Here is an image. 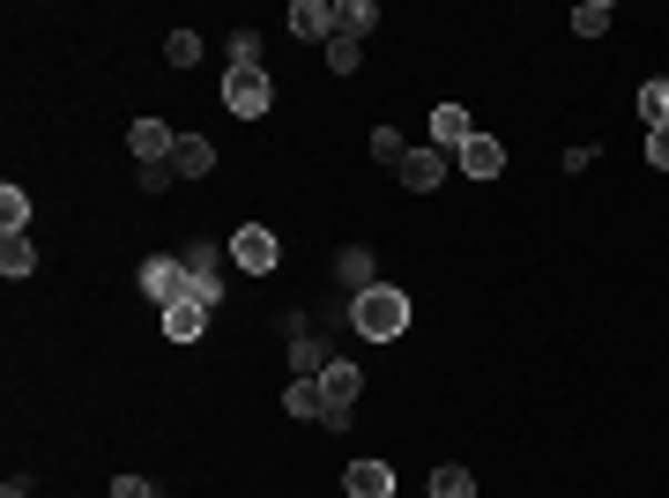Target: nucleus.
I'll return each mask as SVG.
<instances>
[{"instance_id": "13", "label": "nucleus", "mask_w": 669, "mask_h": 498, "mask_svg": "<svg viewBox=\"0 0 669 498\" xmlns=\"http://www.w3.org/2000/svg\"><path fill=\"white\" fill-rule=\"evenodd\" d=\"M201 327H209V305L201 298H186V305L164 313V335H172V343H201Z\"/></svg>"}, {"instance_id": "3", "label": "nucleus", "mask_w": 669, "mask_h": 498, "mask_svg": "<svg viewBox=\"0 0 669 498\" xmlns=\"http://www.w3.org/2000/svg\"><path fill=\"white\" fill-rule=\"evenodd\" d=\"M223 104H231L239 120H261L275 104V82L261 75V68H231V75H223Z\"/></svg>"}, {"instance_id": "7", "label": "nucleus", "mask_w": 669, "mask_h": 498, "mask_svg": "<svg viewBox=\"0 0 669 498\" xmlns=\"http://www.w3.org/2000/svg\"><path fill=\"white\" fill-rule=\"evenodd\" d=\"M283 335H291V365H297V379H321L327 365H335V357L321 349V335H305V321H297V313L283 321Z\"/></svg>"}, {"instance_id": "15", "label": "nucleus", "mask_w": 669, "mask_h": 498, "mask_svg": "<svg viewBox=\"0 0 669 498\" xmlns=\"http://www.w3.org/2000/svg\"><path fill=\"white\" fill-rule=\"evenodd\" d=\"M335 268H343V291H349V298H357V291H372V283H379V261H372L365 246H349L343 261H335Z\"/></svg>"}, {"instance_id": "26", "label": "nucleus", "mask_w": 669, "mask_h": 498, "mask_svg": "<svg viewBox=\"0 0 669 498\" xmlns=\"http://www.w3.org/2000/svg\"><path fill=\"white\" fill-rule=\"evenodd\" d=\"M372 156H379V164H395V172H402V156H409V142H402L395 126H379V134H372Z\"/></svg>"}, {"instance_id": "27", "label": "nucleus", "mask_w": 669, "mask_h": 498, "mask_svg": "<svg viewBox=\"0 0 669 498\" xmlns=\"http://www.w3.org/2000/svg\"><path fill=\"white\" fill-rule=\"evenodd\" d=\"M231 68H261V38L253 30H231Z\"/></svg>"}, {"instance_id": "17", "label": "nucleus", "mask_w": 669, "mask_h": 498, "mask_svg": "<svg viewBox=\"0 0 669 498\" xmlns=\"http://www.w3.org/2000/svg\"><path fill=\"white\" fill-rule=\"evenodd\" d=\"M640 120H647V134H662L669 126V75L640 82Z\"/></svg>"}, {"instance_id": "24", "label": "nucleus", "mask_w": 669, "mask_h": 498, "mask_svg": "<svg viewBox=\"0 0 669 498\" xmlns=\"http://www.w3.org/2000/svg\"><path fill=\"white\" fill-rule=\"evenodd\" d=\"M164 60H172V68H194V60H201V38H194V30H172V38H164Z\"/></svg>"}, {"instance_id": "2", "label": "nucleus", "mask_w": 669, "mask_h": 498, "mask_svg": "<svg viewBox=\"0 0 669 498\" xmlns=\"http://www.w3.org/2000/svg\"><path fill=\"white\" fill-rule=\"evenodd\" d=\"M223 253H231V268H246V275H275V261H283V246H275L268 224H239Z\"/></svg>"}, {"instance_id": "11", "label": "nucleus", "mask_w": 669, "mask_h": 498, "mask_svg": "<svg viewBox=\"0 0 669 498\" xmlns=\"http://www.w3.org/2000/svg\"><path fill=\"white\" fill-rule=\"evenodd\" d=\"M462 172H469V179H498V172H506V142L469 134V142H462Z\"/></svg>"}, {"instance_id": "9", "label": "nucleus", "mask_w": 669, "mask_h": 498, "mask_svg": "<svg viewBox=\"0 0 669 498\" xmlns=\"http://www.w3.org/2000/svg\"><path fill=\"white\" fill-rule=\"evenodd\" d=\"M439 179H446V156L439 150H409V156H402V186H409V194H439Z\"/></svg>"}, {"instance_id": "16", "label": "nucleus", "mask_w": 669, "mask_h": 498, "mask_svg": "<svg viewBox=\"0 0 669 498\" xmlns=\"http://www.w3.org/2000/svg\"><path fill=\"white\" fill-rule=\"evenodd\" d=\"M469 134H476V126H469V112H462V104H439V112H432V142H446V150H462Z\"/></svg>"}, {"instance_id": "4", "label": "nucleus", "mask_w": 669, "mask_h": 498, "mask_svg": "<svg viewBox=\"0 0 669 498\" xmlns=\"http://www.w3.org/2000/svg\"><path fill=\"white\" fill-rule=\"evenodd\" d=\"M142 291L172 313V305L194 298V275H186V261H142Z\"/></svg>"}, {"instance_id": "10", "label": "nucleus", "mask_w": 669, "mask_h": 498, "mask_svg": "<svg viewBox=\"0 0 669 498\" xmlns=\"http://www.w3.org/2000/svg\"><path fill=\"white\" fill-rule=\"evenodd\" d=\"M343 491L349 498H387V491H395V469H387V461H349Z\"/></svg>"}, {"instance_id": "20", "label": "nucleus", "mask_w": 669, "mask_h": 498, "mask_svg": "<svg viewBox=\"0 0 669 498\" xmlns=\"http://www.w3.org/2000/svg\"><path fill=\"white\" fill-rule=\"evenodd\" d=\"M283 409H291V417H321V409H327L321 379H291V395H283Z\"/></svg>"}, {"instance_id": "23", "label": "nucleus", "mask_w": 669, "mask_h": 498, "mask_svg": "<svg viewBox=\"0 0 669 498\" xmlns=\"http://www.w3.org/2000/svg\"><path fill=\"white\" fill-rule=\"evenodd\" d=\"M432 498H476V476L469 469H432Z\"/></svg>"}, {"instance_id": "31", "label": "nucleus", "mask_w": 669, "mask_h": 498, "mask_svg": "<svg viewBox=\"0 0 669 498\" xmlns=\"http://www.w3.org/2000/svg\"><path fill=\"white\" fill-rule=\"evenodd\" d=\"M0 498H30V484H8V491H0Z\"/></svg>"}, {"instance_id": "28", "label": "nucleus", "mask_w": 669, "mask_h": 498, "mask_svg": "<svg viewBox=\"0 0 669 498\" xmlns=\"http://www.w3.org/2000/svg\"><path fill=\"white\" fill-rule=\"evenodd\" d=\"M172 179H179L172 164H142V194H164V186H172Z\"/></svg>"}, {"instance_id": "14", "label": "nucleus", "mask_w": 669, "mask_h": 498, "mask_svg": "<svg viewBox=\"0 0 669 498\" xmlns=\"http://www.w3.org/2000/svg\"><path fill=\"white\" fill-rule=\"evenodd\" d=\"M291 30H297V38H335V8H327V0H297Z\"/></svg>"}, {"instance_id": "19", "label": "nucleus", "mask_w": 669, "mask_h": 498, "mask_svg": "<svg viewBox=\"0 0 669 498\" xmlns=\"http://www.w3.org/2000/svg\"><path fill=\"white\" fill-rule=\"evenodd\" d=\"M372 23H379V8H372V0H343V8H335V38H365Z\"/></svg>"}, {"instance_id": "30", "label": "nucleus", "mask_w": 669, "mask_h": 498, "mask_svg": "<svg viewBox=\"0 0 669 498\" xmlns=\"http://www.w3.org/2000/svg\"><path fill=\"white\" fill-rule=\"evenodd\" d=\"M112 498H156V491H149L142 476H120V484H112Z\"/></svg>"}, {"instance_id": "22", "label": "nucleus", "mask_w": 669, "mask_h": 498, "mask_svg": "<svg viewBox=\"0 0 669 498\" xmlns=\"http://www.w3.org/2000/svg\"><path fill=\"white\" fill-rule=\"evenodd\" d=\"M23 224H30V194L8 179V186H0V231H23Z\"/></svg>"}, {"instance_id": "21", "label": "nucleus", "mask_w": 669, "mask_h": 498, "mask_svg": "<svg viewBox=\"0 0 669 498\" xmlns=\"http://www.w3.org/2000/svg\"><path fill=\"white\" fill-rule=\"evenodd\" d=\"M610 23H618V16H610V0H580V8H572V30H580V38H602Z\"/></svg>"}, {"instance_id": "6", "label": "nucleus", "mask_w": 669, "mask_h": 498, "mask_svg": "<svg viewBox=\"0 0 669 498\" xmlns=\"http://www.w3.org/2000/svg\"><path fill=\"white\" fill-rule=\"evenodd\" d=\"M223 261H231V253H216V246H194V253H186V275H194V298L209 305V313H216V298H223Z\"/></svg>"}, {"instance_id": "8", "label": "nucleus", "mask_w": 669, "mask_h": 498, "mask_svg": "<svg viewBox=\"0 0 669 498\" xmlns=\"http://www.w3.org/2000/svg\"><path fill=\"white\" fill-rule=\"evenodd\" d=\"M126 142H134V164H172V150H179V134L164 120H134Z\"/></svg>"}, {"instance_id": "12", "label": "nucleus", "mask_w": 669, "mask_h": 498, "mask_svg": "<svg viewBox=\"0 0 669 498\" xmlns=\"http://www.w3.org/2000/svg\"><path fill=\"white\" fill-rule=\"evenodd\" d=\"M172 172H179V179H209V172H216V150H209L201 134H179V150H172Z\"/></svg>"}, {"instance_id": "1", "label": "nucleus", "mask_w": 669, "mask_h": 498, "mask_svg": "<svg viewBox=\"0 0 669 498\" xmlns=\"http://www.w3.org/2000/svg\"><path fill=\"white\" fill-rule=\"evenodd\" d=\"M349 327H357L365 343H395L402 327H409V298H402L395 283H372V291L349 298Z\"/></svg>"}, {"instance_id": "29", "label": "nucleus", "mask_w": 669, "mask_h": 498, "mask_svg": "<svg viewBox=\"0 0 669 498\" xmlns=\"http://www.w3.org/2000/svg\"><path fill=\"white\" fill-rule=\"evenodd\" d=\"M647 164H655V172H669V126H662V134H647Z\"/></svg>"}, {"instance_id": "25", "label": "nucleus", "mask_w": 669, "mask_h": 498, "mask_svg": "<svg viewBox=\"0 0 669 498\" xmlns=\"http://www.w3.org/2000/svg\"><path fill=\"white\" fill-rule=\"evenodd\" d=\"M357 38H327V68H335V75H357Z\"/></svg>"}, {"instance_id": "18", "label": "nucleus", "mask_w": 669, "mask_h": 498, "mask_svg": "<svg viewBox=\"0 0 669 498\" xmlns=\"http://www.w3.org/2000/svg\"><path fill=\"white\" fill-rule=\"evenodd\" d=\"M30 268H38V246L23 231H0V275H30Z\"/></svg>"}, {"instance_id": "5", "label": "nucleus", "mask_w": 669, "mask_h": 498, "mask_svg": "<svg viewBox=\"0 0 669 498\" xmlns=\"http://www.w3.org/2000/svg\"><path fill=\"white\" fill-rule=\"evenodd\" d=\"M357 387H365V373H357L349 357H335V365L321 373V395H327V409H321V417H349V402H357Z\"/></svg>"}]
</instances>
